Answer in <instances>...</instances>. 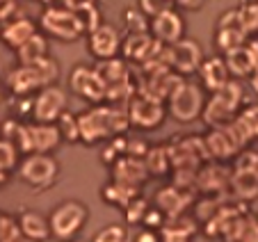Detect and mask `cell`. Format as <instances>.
<instances>
[{"label":"cell","mask_w":258,"mask_h":242,"mask_svg":"<svg viewBox=\"0 0 258 242\" xmlns=\"http://www.w3.org/2000/svg\"><path fill=\"white\" fill-rule=\"evenodd\" d=\"M80 126V142L87 146H94L98 142H105L110 137H121L126 128H131L128 112L121 107H107V105H94L89 110L78 114Z\"/></svg>","instance_id":"cell-1"},{"label":"cell","mask_w":258,"mask_h":242,"mask_svg":"<svg viewBox=\"0 0 258 242\" xmlns=\"http://www.w3.org/2000/svg\"><path fill=\"white\" fill-rule=\"evenodd\" d=\"M57 76H59V64L53 57H46L39 64H34V67H21L19 64L7 76V87L16 96H37L44 87L55 85Z\"/></svg>","instance_id":"cell-2"},{"label":"cell","mask_w":258,"mask_h":242,"mask_svg":"<svg viewBox=\"0 0 258 242\" xmlns=\"http://www.w3.org/2000/svg\"><path fill=\"white\" fill-rule=\"evenodd\" d=\"M89 222V208L80 199H64L59 204L53 206L48 215V226H50V237L59 242H73L78 233Z\"/></svg>","instance_id":"cell-3"},{"label":"cell","mask_w":258,"mask_h":242,"mask_svg":"<svg viewBox=\"0 0 258 242\" xmlns=\"http://www.w3.org/2000/svg\"><path fill=\"white\" fill-rule=\"evenodd\" d=\"M242 85L238 80H231L224 89H219L217 94H210V98H206V107L201 119L206 121V126L213 128H226L231 126L238 116L240 107H242Z\"/></svg>","instance_id":"cell-4"},{"label":"cell","mask_w":258,"mask_h":242,"mask_svg":"<svg viewBox=\"0 0 258 242\" xmlns=\"http://www.w3.org/2000/svg\"><path fill=\"white\" fill-rule=\"evenodd\" d=\"M39 25L46 37H53L62 44H73V41L87 37V30H85L80 16L67 3L44 7V12L39 16Z\"/></svg>","instance_id":"cell-5"},{"label":"cell","mask_w":258,"mask_h":242,"mask_svg":"<svg viewBox=\"0 0 258 242\" xmlns=\"http://www.w3.org/2000/svg\"><path fill=\"white\" fill-rule=\"evenodd\" d=\"M167 112L178 124H192L204 114L206 107V94L201 85L190 83V80H180L176 89L167 98Z\"/></svg>","instance_id":"cell-6"},{"label":"cell","mask_w":258,"mask_h":242,"mask_svg":"<svg viewBox=\"0 0 258 242\" xmlns=\"http://www.w3.org/2000/svg\"><path fill=\"white\" fill-rule=\"evenodd\" d=\"M128 121H131L133 128H140V131H156L162 126V121L167 116V105L165 101L151 96V94H135L128 101Z\"/></svg>","instance_id":"cell-7"},{"label":"cell","mask_w":258,"mask_h":242,"mask_svg":"<svg viewBox=\"0 0 258 242\" xmlns=\"http://www.w3.org/2000/svg\"><path fill=\"white\" fill-rule=\"evenodd\" d=\"M19 176L23 183H28L30 188L39 190H48L50 185L57 180L59 176V162L53 155H41V153H32L25 155L19 162Z\"/></svg>","instance_id":"cell-8"},{"label":"cell","mask_w":258,"mask_h":242,"mask_svg":"<svg viewBox=\"0 0 258 242\" xmlns=\"http://www.w3.org/2000/svg\"><path fill=\"white\" fill-rule=\"evenodd\" d=\"M67 110L69 98L59 85L44 87L37 96H32V103H30V114H32L34 124H46V126H55Z\"/></svg>","instance_id":"cell-9"},{"label":"cell","mask_w":258,"mask_h":242,"mask_svg":"<svg viewBox=\"0 0 258 242\" xmlns=\"http://www.w3.org/2000/svg\"><path fill=\"white\" fill-rule=\"evenodd\" d=\"M69 89L92 105H103L107 101V85L98 76L96 67H85V64L73 67L69 73Z\"/></svg>","instance_id":"cell-10"},{"label":"cell","mask_w":258,"mask_h":242,"mask_svg":"<svg viewBox=\"0 0 258 242\" xmlns=\"http://www.w3.org/2000/svg\"><path fill=\"white\" fill-rule=\"evenodd\" d=\"M204 53H201L199 41L195 39H180L178 44L167 46V67L174 69L178 76H192L199 73L204 64Z\"/></svg>","instance_id":"cell-11"},{"label":"cell","mask_w":258,"mask_h":242,"mask_svg":"<svg viewBox=\"0 0 258 242\" xmlns=\"http://www.w3.org/2000/svg\"><path fill=\"white\" fill-rule=\"evenodd\" d=\"M85 39H87L89 55H92L98 64L119 59V55H121V34L110 23L98 25V28L94 30V32H89Z\"/></svg>","instance_id":"cell-12"},{"label":"cell","mask_w":258,"mask_h":242,"mask_svg":"<svg viewBox=\"0 0 258 242\" xmlns=\"http://www.w3.org/2000/svg\"><path fill=\"white\" fill-rule=\"evenodd\" d=\"M149 34L158 44L174 46L180 39H185V21H183V16L176 7H167V10H162L160 14H156L151 19Z\"/></svg>","instance_id":"cell-13"},{"label":"cell","mask_w":258,"mask_h":242,"mask_svg":"<svg viewBox=\"0 0 258 242\" xmlns=\"http://www.w3.org/2000/svg\"><path fill=\"white\" fill-rule=\"evenodd\" d=\"M204 146H206V153L213 160H231L233 155L240 153V149L244 146V140L238 135V131L233 126L213 128L204 137Z\"/></svg>","instance_id":"cell-14"},{"label":"cell","mask_w":258,"mask_h":242,"mask_svg":"<svg viewBox=\"0 0 258 242\" xmlns=\"http://www.w3.org/2000/svg\"><path fill=\"white\" fill-rule=\"evenodd\" d=\"M215 44L222 53H231V50H238L247 44V32L242 30L238 21L235 10L226 12L224 16H219L217 21V30H215Z\"/></svg>","instance_id":"cell-15"},{"label":"cell","mask_w":258,"mask_h":242,"mask_svg":"<svg viewBox=\"0 0 258 242\" xmlns=\"http://www.w3.org/2000/svg\"><path fill=\"white\" fill-rule=\"evenodd\" d=\"M199 76H201V89L210 94H217L219 89H224L231 83V73L226 69V62L219 55L204 59V64L199 69Z\"/></svg>","instance_id":"cell-16"},{"label":"cell","mask_w":258,"mask_h":242,"mask_svg":"<svg viewBox=\"0 0 258 242\" xmlns=\"http://www.w3.org/2000/svg\"><path fill=\"white\" fill-rule=\"evenodd\" d=\"M226 69H229L231 76L235 78H251L253 73L258 71V48L256 46L244 44L242 48L231 50V53L224 55Z\"/></svg>","instance_id":"cell-17"},{"label":"cell","mask_w":258,"mask_h":242,"mask_svg":"<svg viewBox=\"0 0 258 242\" xmlns=\"http://www.w3.org/2000/svg\"><path fill=\"white\" fill-rule=\"evenodd\" d=\"M37 32H39V30H37V25H34L32 19L19 16V19L10 21V23H5L0 28V41H3L7 48L19 50L21 46H23L28 39H32Z\"/></svg>","instance_id":"cell-18"},{"label":"cell","mask_w":258,"mask_h":242,"mask_svg":"<svg viewBox=\"0 0 258 242\" xmlns=\"http://www.w3.org/2000/svg\"><path fill=\"white\" fill-rule=\"evenodd\" d=\"M30 155L41 153L50 155L59 144H62V135H59L57 126H46V124H30Z\"/></svg>","instance_id":"cell-19"},{"label":"cell","mask_w":258,"mask_h":242,"mask_svg":"<svg viewBox=\"0 0 258 242\" xmlns=\"http://www.w3.org/2000/svg\"><path fill=\"white\" fill-rule=\"evenodd\" d=\"M153 37L149 32H128L126 39H121V55L131 62H146L156 50Z\"/></svg>","instance_id":"cell-20"},{"label":"cell","mask_w":258,"mask_h":242,"mask_svg":"<svg viewBox=\"0 0 258 242\" xmlns=\"http://www.w3.org/2000/svg\"><path fill=\"white\" fill-rule=\"evenodd\" d=\"M19 233H23V235L32 242L48 240L50 237L48 217H44L41 213H34V210H25L19 217Z\"/></svg>","instance_id":"cell-21"},{"label":"cell","mask_w":258,"mask_h":242,"mask_svg":"<svg viewBox=\"0 0 258 242\" xmlns=\"http://www.w3.org/2000/svg\"><path fill=\"white\" fill-rule=\"evenodd\" d=\"M21 59V67H34L39 64L41 59L50 57V50H48V37L44 32H37L32 39H28L19 50H16Z\"/></svg>","instance_id":"cell-22"},{"label":"cell","mask_w":258,"mask_h":242,"mask_svg":"<svg viewBox=\"0 0 258 242\" xmlns=\"http://www.w3.org/2000/svg\"><path fill=\"white\" fill-rule=\"evenodd\" d=\"M231 126L238 131V135L244 140V144L251 140H258V105L251 103V105H244L242 110L238 112L235 121Z\"/></svg>","instance_id":"cell-23"},{"label":"cell","mask_w":258,"mask_h":242,"mask_svg":"<svg viewBox=\"0 0 258 242\" xmlns=\"http://www.w3.org/2000/svg\"><path fill=\"white\" fill-rule=\"evenodd\" d=\"M144 167H146V174H153V176H165L169 174L171 165V155L167 146H149L144 155Z\"/></svg>","instance_id":"cell-24"},{"label":"cell","mask_w":258,"mask_h":242,"mask_svg":"<svg viewBox=\"0 0 258 242\" xmlns=\"http://www.w3.org/2000/svg\"><path fill=\"white\" fill-rule=\"evenodd\" d=\"M59 131V135H62V142H80V126H78V114H73V112H64L62 116H59V121L55 124Z\"/></svg>","instance_id":"cell-25"},{"label":"cell","mask_w":258,"mask_h":242,"mask_svg":"<svg viewBox=\"0 0 258 242\" xmlns=\"http://www.w3.org/2000/svg\"><path fill=\"white\" fill-rule=\"evenodd\" d=\"M235 14H238V21L244 32H258V3H242L235 7Z\"/></svg>","instance_id":"cell-26"},{"label":"cell","mask_w":258,"mask_h":242,"mask_svg":"<svg viewBox=\"0 0 258 242\" xmlns=\"http://www.w3.org/2000/svg\"><path fill=\"white\" fill-rule=\"evenodd\" d=\"M233 185L238 188V194L242 199H253L258 197V178L251 174V171L238 169V174L233 176Z\"/></svg>","instance_id":"cell-27"},{"label":"cell","mask_w":258,"mask_h":242,"mask_svg":"<svg viewBox=\"0 0 258 242\" xmlns=\"http://www.w3.org/2000/svg\"><path fill=\"white\" fill-rule=\"evenodd\" d=\"M19 167V151L12 142L0 140V174H10Z\"/></svg>","instance_id":"cell-28"},{"label":"cell","mask_w":258,"mask_h":242,"mask_svg":"<svg viewBox=\"0 0 258 242\" xmlns=\"http://www.w3.org/2000/svg\"><path fill=\"white\" fill-rule=\"evenodd\" d=\"M92 242H128V228L121 224H105L96 231Z\"/></svg>","instance_id":"cell-29"},{"label":"cell","mask_w":258,"mask_h":242,"mask_svg":"<svg viewBox=\"0 0 258 242\" xmlns=\"http://www.w3.org/2000/svg\"><path fill=\"white\" fill-rule=\"evenodd\" d=\"M123 21H126L131 32H149V25H151L149 16H144V12L140 7H128L123 12Z\"/></svg>","instance_id":"cell-30"},{"label":"cell","mask_w":258,"mask_h":242,"mask_svg":"<svg viewBox=\"0 0 258 242\" xmlns=\"http://www.w3.org/2000/svg\"><path fill=\"white\" fill-rule=\"evenodd\" d=\"M126 217H128V222L133 224V226H140L142 222H144V217H146V213H149V204H146L142 197H135L131 201V204L126 206Z\"/></svg>","instance_id":"cell-31"},{"label":"cell","mask_w":258,"mask_h":242,"mask_svg":"<svg viewBox=\"0 0 258 242\" xmlns=\"http://www.w3.org/2000/svg\"><path fill=\"white\" fill-rule=\"evenodd\" d=\"M19 16H23V10H21L19 3H14V0H0V25L10 23V21L19 19Z\"/></svg>","instance_id":"cell-32"},{"label":"cell","mask_w":258,"mask_h":242,"mask_svg":"<svg viewBox=\"0 0 258 242\" xmlns=\"http://www.w3.org/2000/svg\"><path fill=\"white\" fill-rule=\"evenodd\" d=\"M133 242H160V237H158V233L153 231V228H140V231L133 235Z\"/></svg>","instance_id":"cell-33"},{"label":"cell","mask_w":258,"mask_h":242,"mask_svg":"<svg viewBox=\"0 0 258 242\" xmlns=\"http://www.w3.org/2000/svg\"><path fill=\"white\" fill-rule=\"evenodd\" d=\"M176 5L180 7V10H187V12H197L199 7H204V3L201 0H197V3H176Z\"/></svg>","instance_id":"cell-34"},{"label":"cell","mask_w":258,"mask_h":242,"mask_svg":"<svg viewBox=\"0 0 258 242\" xmlns=\"http://www.w3.org/2000/svg\"><path fill=\"white\" fill-rule=\"evenodd\" d=\"M249 85H251V92H253V94H256V96H258V71L253 73L251 78H249Z\"/></svg>","instance_id":"cell-35"},{"label":"cell","mask_w":258,"mask_h":242,"mask_svg":"<svg viewBox=\"0 0 258 242\" xmlns=\"http://www.w3.org/2000/svg\"><path fill=\"white\" fill-rule=\"evenodd\" d=\"M0 101H3V87H0Z\"/></svg>","instance_id":"cell-36"}]
</instances>
